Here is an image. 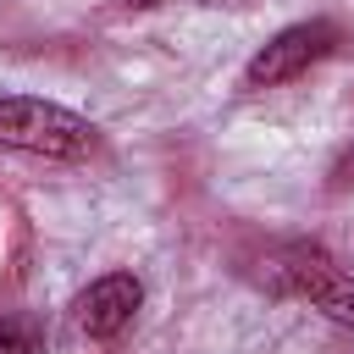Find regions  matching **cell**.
I'll list each match as a JSON object with an SVG mask.
<instances>
[{
	"instance_id": "cell-1",
	"label": "cell",
	"mask_w": 354,
	"mask_h": 354,
	"mask_svg": "<svg viewBox=\"0 0 354 354\" xmlns=\"http://www.w3.org/2000/svg\"><path fill=\"white\" fill-rule=\"evenodd\" d=\"M0 149L44 155V160H83L100 149V127L66 105L33 94H0Z\"/></svg>"
},
{
	"instance_id": "cell-2",
	"label": "cell",
	"mask_w": 354,
	"mask_h": 354,
	"mask_svg": "<svg viewBox=\"0 0 354 354\" xmlns=\"http://www.w3.org/2000/svg\"><path fill=\"white\" fill-rule=\"evenodd\" d=\"M343 44V28L332 17H310V22H288L282 33H271L249 66H243V88H282L293 77H304L315 61H326Z\"/></svg>"
},
{
	"instance_id": "cell-3",
	"label": "cell",
	"mask_w": 354,
	"mask_h": 354,
	"mask_svg": "<svg viewBox=\"0 0 354 354\" xmlns=\"http://www.w3.org/2000/svg\"><path fill=\"white\" fill-rule=\"evenodd\" d=\"M277 282L299 299H310V310H321L337 326H354V277L315 243H293L277 260Z\"/></svg>"
},
{
	"instance_id": "cell-4",
	"label": "cell",
	"mask_w": 354,
	"mask_h": 354,
	"mask_svg": "<svg viewBox=\"0 0 354 354\" xmlns=\"http://www.w3.org/2000/svg\"><path fill=\"white\" fill-rule=\"evenodd\" d=\"M138 304H144L138 277H133V271H105V277H94V282L72 299V321H77L88 337H116V332L138 315Z\"/></svg>"
},
{
	"instance_id": "cell-5",
	"label": "cell",
	"mask_w": 354,
	"mask_h": 354,
	"mask_svg": "<svg viewBox=\"0 0 354 354\" xmlns=\"http://www.w3.org/2000/svg\"><path fill=\"white\" fill-rule=\"evenodd\" d=\"M0 354H44V326L33 315H0Z\"/></svg>"
},
{
	"instance_id": "cell-6",
	"label": "cell",
	"mask_w": 354,
	"mask_h": 354,
	"mask_svg": "<svg viewBox=\"0 0 354 354\" xmlns=\"http://www.w3.org/2000/svg\"><path fill=\"white\" fill-rule=\"evenodd\" d=\"M116 6H138L144 11V6H160V0H116Z\"/></svg>"
}]
</instances>
